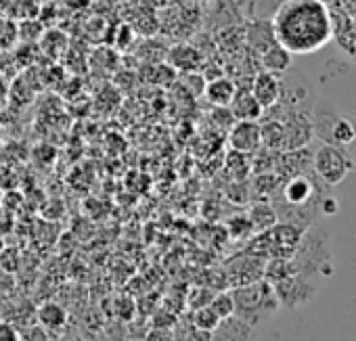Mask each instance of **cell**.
Segmentation results:
<instances>
[{"mask_svg":"<svg viewBox=\"0 0 356 341\" xmlns=\"http://www.w3.org/2000/svg\"><path fill=\"white\" fill-rule=\"evenodd\" d=\"M275 42L289 55H310L333 38L329 9L321 0H285L277 9L273 24Z\"/></svg>","mask_w":356,"mask_h":341,"instance_id":"1","label":"cell"},{"mask_svg":"<svg viewBox=\"0 0 356 341\" xmlns=\"http://www.w3.org/2000/svg\"><path fill=\"white\" fill-rule=\"evenodd\" d=\"M293 274H302L308 278H329L333 274L331 266V245L329 233L321 231L314 222L312 228H306L293 256L289 258Z\"/></svg>","mask_w":356,"mask_h":341,"instance_id":"2","label":"cell"},{"mask_svg":"<svg viewBox=\"0 0 356 341\" xmlns=\"http://www.w3.org/2000/svg\"><path fill=\"white\" fill-rule=\"evenodd\" d=\"M235 299V316L248 322L252 328L262 324L268 316H273L281 306L277 301L275 289L268 281H256L233 291Z\"/></svg>","mask_w":356,"mask_h":341,"instance_id":"3","label":"cell"},{"mask_svg":"<svg viewBox=\"0 0 356 341\" xmlns=\"http://www.w3.org/2000/svg\"><path fill=\"white\" fill-rule=\"evenodd\" d=\"M310 122L314 136L325 144L348 149L356 140V124L346 113L337 111V107L329 101H316V105H312Z\"/></svg>","mask_w":356,"mask_h":341,"instance_id":"4","label":"cell"},{"mask_svg":"<svg viewBox=\"0 0 356 341\" xmlns=\"http://www.w3.org/2000/svg\"><path fill=\"white\" fill-rule=\"evenodd\" d=\"M354 169V159L346 147L321 144L312 153V172L325 187H335Z\"/></svg>","mask_w":356,"mask_h":341,"instance_id":"5","label":"cell"},{"mask_svg":"<svg viewBox=\"0 0 356 341\" xmlns=\"http://www.w3.org/2000/svg\"><path fill=\"white\" fill-rule=\"evenodd\" d=\"M273 289H275L279 306L287 308V310H293V308H300V306L312 301L318 291L314 278H308L302 274H291V276L275 283Z\"/></svg>","mask_w":356,"mask_h":341,"instance_id":"6","label":"cell"},{"mask_svg":"<svg viewBox=\"0 0 356 341\" xmlns=\"http://www.w3.org/2000/svg\"><path fill=\"white\" fill-rule=\"evenodd\" d=\"M229 144L231 151L254 155L262 149V132L260 122H235L229 130Z\"/></svg>","mask_w":356,"mask_h":341,"instance_id":"7","label":"cell"},{"mask_svg":"<svg viewBox=\"0 0 356 341\" xmlns=\"http://www.w3.org/2000/svg\"><path fill=\"white\" fill-rule=\"evenodd\" d=\"M250 90H252L254 99L260 103V107L266 111V109H273L281 99V80L275 74L260 72L254 78V84H252Z\"/></svg>","mask_w":356,"mask_h":341,"instance_id":"8","label":"cell"},{"mask_svg":"<svg viewBox=\"0 0 356 341\" xmlns=\"http://www.w3.org/2000/svg\"><path fill=\"white\" fill-rule=\"evenodd\" d=\"M229 111L235 122H260L264 115V109L254 99L252 90H239V88L233 103L229 105Z\"/></svg>","mask_w":356,"mask_h":341,"instance_id":"9","label":"cell"},{"mask_svg":"<svg viewBox=\"0 0 356 341\" xmlns=\"http://www.w3.org/2000/svg\"><path fill=\"white\" fill-rule=\"evenodd\" d=\"M254 328L237 316L220 320L216 331L212 333V341H250Z\"/></svg>","mask_w":356,"mask_h":341,"instance_id":"10","label":"cell"},{"mask_svg":"<svg viewBox=\"0 0 356 341\" xmlns=\"http://www.w3.org/2000/svg\"><path fill=\"white\" fill-rule=\"evenodd\" d=\"M204 94H206V99L214 107L227 109L233 103L235 94H237V84L233 80H229V78H216V80H212V82L206 84Z\"/></svg>","mask_w":356,"mask_h":341,"instance_id":"11","label":"cell"},{"mask_svg":"<svg viewBox=\"0 0 356 341\" xmlns=\"http://www.w3.org/2000/svg\"><path fill=\"white\" fill-rule=\"evenodd\" d=\"M248 218H250V222L254 226V233H266V231H270L279 222V216H277L275 208L268 201H258L250 210Z\"/></svg>","mask_w":356,"mask_h":341,"instance_id":"12","label":"cell"},{"mask_svg":"<svg viewBox=\"0 0 356 341\" xmlns=\"http://www.w3.org/2000/svg\"><path fill=\"white\" fill-rule=\"evenodd\" d=\"M67 322V310L55 301H47L38 308V324L44 326L47 331H57L63 328Z\"/></svg>","mask_w":356,"mask_h":341,"instance_id":"13","label":"cell"},{"mask_svg":"<svg viewBox=\"0 0 356 341\" xmlns=\"http://www.w3.org/2000/svg\"><path fill=\"white\" fill-rule=\"evenodd\" d=\"M262 65H264V72L279 76V74H283V72L289 69V65H291V55L275 42V44H270V47L262 53Z\"/></svg>","mask_w":356,"mask_h":341,"instance_id":"14","label":"cell"},{"mask_svg":"<svg viewBox=\"0 0 356 341\" xmlns=\"http://www.w3.org/2000/svg\"><path fill=\"white\" fill-rule=\"evenodd\" d=\"M170 63L176 69H183L187 74H193L200 63V53L193 47H176L170 51Z\"/></svg>","mask_w":356,"mask_h":341,"instance_id":"15","label":"cell"},{"mask_svg":"<svg viewBox=\"0 0 356 341\" xmlns=\"http://www.w3.org/2000/svg\"><path fill=\"white\" fill-rule=\"evenodd\" d=\"M260 132H262V147L268 151H283V124L281 119H266L264 124H260Z\"/></svg>","mask_w":356,"mask_h":341,"instance_id":"16","label":"cell"},{"mask_svg":"<svg viewBox=\"0 0 356 341\" xmlns=\"http://www.w3.org/2000/svg\"><path fill=\"white\" fill-rule=\"evenodd\" d=\"M210 308L214 310V314L220 320H227L231 316H235V299L233 293H216L210 301Z\"/></svg>","mask_w":356,"mask_h":341,"instance_id":"17","label":"cell"},{"mask_svg":"<svg viewBox=\"0 0 356 341\" xmlns=\"http://www.w3.org/2000/svg\"><path fill=\"white\" fill-rule=\"evenodd\" d=\"M193 324L195 328L200 331H208V333H214L216 326L220 324V318L214 314V310L210 306H204V308H197L195 314H193Z\"/></svg>","mask_w":356,"mask_h":341,"instance_id":"18","label":"cell"},{"mask_svg":"<svg viewBox=\"0 0 356 341\" xmlns=\"http://www.w3.org/2000/svg\"><path fill=\"white\" fill-rule=\"evenodd\" d=\"M248 157H250V155H243V153H237V151H231L229 157H227V167H229V172H233L237 181H243L245 174L252 169V161H250Z\"/></svg>","mask_w":356,"mask_h":341,"instance_id":"19","label":"cell"},{"mask_svg":"<svg viewBox=\"0 0 356 341\" xmlns=\"http://www.w3.org/2000/svg\"><path fill=\"white\" fill-rule=\"evenodd\" d=\"M229 233H231V237H235V239H245V237H250V235L254 233V226H252L250 218H248L245 214H241V216L231 218V222H229Z\"/></svg>","mask_w":356,"mask_h":341,"instance_id":"20","label":"cell"},{"mask_svg":"<svg viewBox=\"0 0 356 341\" xmlns=\"http://www.w3.org/2000/svg\"><path fill=\"white\" fill-rule=\"evenodd\" d=\"M22 341H51L49 331L44 326H30L22 333Z\"/></svg>","mask_w":356,"mask_h":341,"instance_id":"21","label":"cell"},{"mask_svg":"<svg viewBox=\"0 0 356 341\" xmlns=\"http://www.w3.org/2000/svg\"><path fill=\"white\" fill-rule=\"evenodd\" d=\"M0 341H22V333L15 328V324L0 320Z\"/></svg>","mask_w":356,"mask_h":341,"instance_id":"22","label":"cell"},{"mask_svg":"<svg viewBox=\"0 0 356 341\" xmlns=\"http://www.w3.org/2000/svg\"><path fill=\"white\" fill-rule=\"evenodd\" d=\"M337 210H339V203H337V199H335L333 195H325V197L321 199V206H318L321 216H335Z\"/></svg>","mask_w":356,"mask_h":341,"instance_id":"23","label":"cell"}]
</instances>
